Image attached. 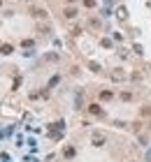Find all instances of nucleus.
Wrapping results in <instances>:
<instances>
[{"instance_id": "nucleus-4", "label": "nucleus", "mask_w": 151, "mask_h": 162, "mask_svg": "<svg viewBox=\"0 0 151 162\" xmlns=\"http://www.w3.org/2000/svg\"><path fill=\"white\" fill-rule=\"evenodd\" d=\"M102 144H105L102 137H93V146H102Z\"/></svg>"}, {"instance_id": "nucleus-6", "label": "nucleus", "mask_w": 151, "mask_h": 162, "mask_svg": "<svg viewBox=\"0 0 151 162\" xmlns=\"http://www.w3.org/2000/svg\"><path fill=\"white\" fill-rule=\"evenodd\" d=\"M72 155H74V148H72V146H70V148H65V158H72Z\"/></svg>"}, {"instance_id": "nucleus-2", "label": "nucleus", "mask_w": 151, "mask_h": 162, "mask_svg": "<svg viewBox=\"0 0 151 162\" xmlns=\"http://www.w3.org/2000/svg\"><path fill=\"white\" fill-rule=\"evenodd\" d=\"M65 16H68V19H74V16H77V9H74V7H68V9H65Z\"/></svg>"}, {"instance_id": "nucleus-5", "label": "nucleus", "mask_w": 151, "mask_h": 162, "mask_svg": "<svg viewBox=\"0 0 151 162\" xmlns=\"http://www.w3.org/2000/svg\"><path fill=\"white\" fill-rule=\"evenodd\" d=\"M112 79H114V81H119V79H123V72H114V74H112Z\"/></svg>"}, {"instance_id": "nucleus-7", "label": "nucleus", "mask_w": 151, "mask_h": 162, "mask_svg": "<svg viewBox=\"0 0 151 162\" xmlns=\"http://www.w3.org/2000/svg\"><path fill=\"white\" fill-rule=\"evenodd\" d=\"M125 16H128V12H125V9L121 7V9H119V19H125Z\"/></svg>"}, {"instance_id": "nucleus-8", "label": "nucleus", "mask_w": 151, "mask_h": 162, "mask_svg": "<svg viewBox=\"0 0 151 162\" xmlns=\"http://www.w3.org/2000/svg\"><path fill=\"white\" fill-rule=\"evenodd\" d=\"M100 97H102V100H112V93H109V90H105V93L100 95Z\"/></svg>"}, {"instance_id": "nucleus-1", "label": "nucleus", "mask_w": 151, "mask_h": 162, "mask_svg": "<svg viewBox=\"0 0 151 162\" xmlns=\"http://www.w3.org/2000/svg\"><path fill=\"white\" fill-rule=\"evenodd\" d=\"M89 111L93 113V116H100V113H102V109H100V104H91V107H89Z\"/></svg>"}, {"instance_id": "nucleus-9", "label": "nucleus", "mask_w": 151, "mask_h": 162, "mask_svg": "<svg viewBox=\"0 0 151 162\" xmlns=\"http://www.w3.org/2000/svg\"><path fill=\"white\" fill-rule=\"evenodd\" d=\"M84 5H86V7H93V5H95V0H84Z\"/></svg>"}, {"instance_id": "nucleus-3", "label": "nucleus", "mask_w": 151, "mask_h": 162, "mask_svg": "<svg viewBox=\"0 0 151 162\" xmlns=\"http://www.w3.org/2000/svg\"><path fill=\"white\" fill-rule=\"evenodd\" d=\"M0 49H2V53H12V51H14V49H12V44H2Z\"/></svg>"}]
</instances>
